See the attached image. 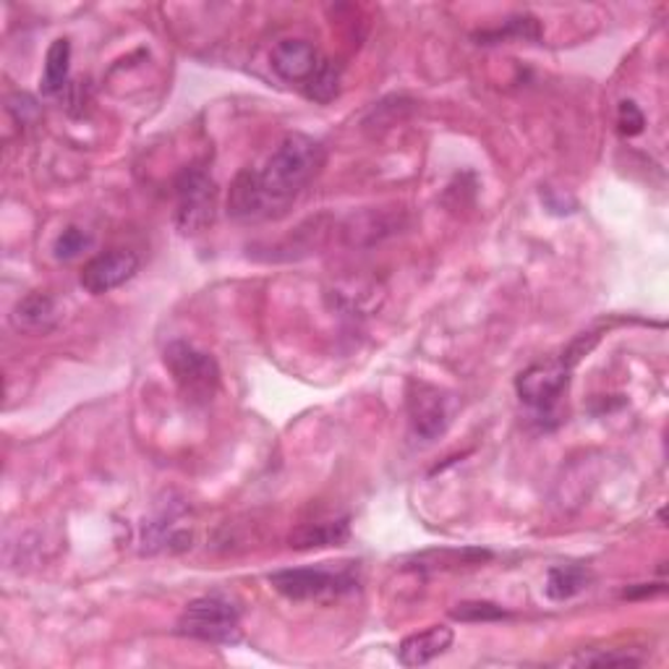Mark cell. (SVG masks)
<instances>
[{
    "instance_id": "cell-19",
    "label": "cell",
    "mask_w": 669,
    "mask_h": 669,
    "mask_svg": "<svg viewBox=\"0 0 669 669\" xmlns=\"http://www.w3.org/2000/svg\"><path fill=\"white\" fill-rule=\"evenodd\" d=\"M539 22L533 16H515L507 19L505 30L497 32H481L479 39H507V37H518V39H539Z\"/></svg>"
},
{
    "instance_id": "cell-17",
    "label": "cell",
    "mask_w": 669,
    "mask_h": 669,
    "mask_svg": "<svg viewBox=\"0 0 669 669\" xmlns=\"http://www.w3.org/2000/svg\"><path fill=\"white\" fill-rule=\"evenodd\" d=\"M453 618L460 622H497L510 618V614L494 601H460L453 610Z\"/></svg>"
},
{
    "instance_id": "cell-9",
    "label": "cell",
    "mask_w": 669,
    "mask_h": 669,
    "mask_svg": "<svg viewBox=\"0 0 669 669\" xmlns=\"http://www.w3.org/2000/svg\"><path fill=\"white\" fill-rule=\"evenodd\" d=\"M322 63L319 52L306 39H283L270 52V66L283 82H304Z\"/></svg>"
},
{
    "instance_id": "cell-1",
    "label": "cell",
    "mask_w": 669,
    "mask_h": 669,
    "mask_svg": "<svg viewBox=\"0 0 669 669\" xmlns=\"http://www.w3.org/2000/svg\"><path fill=\"white\" fill-rule=\"evenodd\" d=\"M325 146L306 133H287L262 167H246L227 193V215L240 223L280 218L322 173Z\"/></svg>"
},
{
    "instance_id": "cell-2",
    "label": "cell",
    "mask_w": 669,
    "mask_h": 669,
    "mask_svg": "<svg viewBox=\"0 0 669 669\" xmlns=\"http://www.w3.org/2000/svg\"><path fill=\"white\" fill-rule=\"evenodd\" d=\"M163 359L186 403L207 406L215 398L220 390V366L210 353L186 340H173Z\"/></svg>"
},
{
    "instance_id": "cell-16",
    "label": "cell",
    "mask_w": 669,
    "mask_h": 669,
    "mask_svg": "<svg viewBox=\"0 0 669 669\" xmlns=\"http://www.w3.org/2000/svg\"><path fill=\"white\" fill-rule=\"evenodd\" d=\"M306 95H309L314 103L327 105L338 97L340 92V66L332 63V60H325L317 66V71L306 79Z\"/></svg>"
},
{
    "instance_id": "cell-4",
    "label": "cell",
    "mask_w": 669,
    "mask_h": 669,
    "mask_svg": "<svg viewBox=\"0 0 669 669\" xmlns=\"http://www.w3.org/2000/svg\"><path fill=\"white\" fill-rule=\"evenodd\" d=\"M218 184L202 167H186L176 180V225L184 236H197L215 223Z\"/></svg>"
},
{
    "instance_id": "cell-11",
    "label": "cell",
    "mask_w": 669,
    "mask_h": 669,
    "mask_svg": "<svg viewBox=\"0 0 669 669\" xmlns=\"http://www.w3.org/2000/svg\"><path fill=\"white\" fill-rule=\"evenodd\" d=\"M58 301L50 293H30V296H24L13 306L11 325L19 332L43 334L58 325Z\"/></svg>"
},
{
    "instance_id": "cell-15",
    "label": "cell",
    "mask_w": 669,
    "mask_h": 669,
    "mask_svg": "<svg viewBox=\"0 0 669 669\" xmlns=\"http://www.w3.org/2000/svg\"><path fill=\"white\" fill-rule=\"evenodd\" d=\"M71 69V43L69 39H56L50 45L48 58H45V73H43V92L45 95H58L63 92L66 82H69Z\"/></svg>"
},
{
    "instance_id": "cell-5",
    "label": "cell",
    "mask_w": 669,
    "mask_h": 669,
    "mask_svg": "<svg viewBox=\"0 0 669 669\" xmlns=\"http://www.w3.org/2000/svg\"><path fill=\"white\" fill-rule=\"evenodd\" d=\"M178 633L204 644H236L240 638V614L223 597L193 599L180 612Z\"/></svg>"
},
{
    "instance_id": "cell-7",
    "label": "cell",
    "mask_w": 669,
    "mask_h": 669,
    "mask_svg": "<svg viewBox=\"0 0 669 669\" xmlns=\"http://www.w3.org/2000/svg\"><path fill=\"white\" fill-rule=\"evenodd\" d=\"M408 419H411V430L416 437L434 443L450 426V400L439 387L413 379L408 385Z\"/></svg>"
},
{
    "instance_id": "cell-8",
    "label": "cell",
    "mask_w": 669,
    "mask_h": 669,
    "mask_svg": "<svg viewBox=\"0 0 669 669\" xmlns=\"http://www.w3.org/2000/svg\"><path fill=\"white\" fill-rule=\"evenodd\" d=\"M139 257L129 249H113L105 254H97L95 259L84 265L82 270V287L92 296H103V293H110L120 287L124 283L139 272Z\"/></svg>"
},
{
    "instance_id": "cell-12",
    "label": "cell",
    "mask_w": 669,
    "mask_h": 669,
    "mask_svg": "<svg viewBox=\"0 0 669 669\" xmlns=\"http://www.w3.org/2000/svg\"><path fill=\"white\" fill-rule=\"evenodd\" d=\"M351 533L348 518L343 520H325V524H306L298 526L291 533V547L293 550H319V547H338L343 544Z\"/></svg>"
},
{
    "instance_id": "cell-18",
    "label": "cell",
    "mask_w": 669,
    "mask_h": 669,
    "mask_svg": "<svg viewBox=\"0 0 669 669\" xmlns=\"http://www.w3.org/2000/svg\"><path fill=\"white\" fill-rule=\"evenodd\" d=\"M92 246V236L84 231V227L69 225L63 233L56 238V244H52V251H56L58 259H63V262H69V259H77L79 254H84Z\"/></svg>"
},
{
    "instance_id": "cell-13",
    "label": "cell",
    "mask_w": 669,
    "mask_h": 669,
    "mask_svg": "<svg viewBox=\"0 0 669 669\" xmlns=\"http://www.w3.org/2000/svg\"><path fill=\"white\" fill-rule=\"evenodd\" d=\"M591 580V573L580 565H558L552 567L550 575H547V586L544 594L552 601H565L573 599L575 594H580Z\"/></svg>"
},
{
    "instance_id": "cell-22",
    "label": "cell",
    "mask_w": 669,
    "mask_h": 669,
    "mask_svg": "<svg viewBox=\"0 0 669 669\" xmlns=\"http://www.w3.org/2000/svg\"><path fill=\"white\" fill-rule=\"evenodd\" d=\"M665 591V586L661 584H654V586H638V588H631V591H625L627 599H635V597H654V594H661Z\"/></svg>"
},
{
    "instance_id": "cell-20",
    "label": "cell",
    "mask_w": 669,
    "mask_h": 669,
    "mask_svg": "<svg viewBox=\"0 0 669 669\" xmlns=\"http://www.w3.org/2000/svg\"><path fill=\"white\" fill-rule=\"evenodd\" d=\"M578 667H638L641 659L631 654H580L573 659Z\"/></svg>"
},
{
    "instance_id": "cell-14",
    "label": "cell",
    "mask_w": 669,
    "mask_h": 669,
    "mask_svg": "<svg viewBox=\"0 0 669 669\" xmlns=\"http://www.w3.org/2000/svg\"><path fill=\"white\" fill-rule=\"evenodd\" d=\"M492 560V552L486 550H434L419 554L416 560V571H455V567H466V565H481V562Z\"/></svg>"
},
{
    "instance_id": "cell-3",
    "label": "cell",
    "mask_w": 669,
    "mask_h": 669,
    "mask_svg": "<svg viewBox=\"0 0 669 669\" xmlns=\"http://www.w3.org/2000/svg\"><path fill=\"white\" fill-rule=\"evenodd\" d=\"M270 584L278 594L293 601H330L356 591L359 578L353 567H293L270 575Z\"/></svg>"
},
{
    "instance_id": "cell-21",
    "label": "cell",
    "mask_w": 669,
    "mask_h": 669,
    "mask_svg": "<svg viewBox=\"0 0 669 669\" xmlns=\"http://www.w3.org/2000/svg\"><path fill=\"white\" fill-rule=\"evenodd\" d=\"M618 126H620L622 137H635V133L644 131L646 118H644V113H641L638 105L631 103V99H625V103H620Z\"/></svg>"
},
{
    "instance_id": "cell-6",
    "label": "cell",
    "mask_w": 669,
    "mask_h": 669,
    "mask_svg": "<svg viewBox=\"0 0 669 669\" xmlns=\"http://www.w3.org/2000/svg\"><path fill=\"white\" fill-rule=\"evenodd\" d=\"M571 366L562 364L560 359L547 361V364H533L518 374L515 390H518V398L526 406H531L533 411L550 413L565 395L567 385H571Z\"/></svg>"
},
{
    "instance_id": "cell-10",
    "label": "cell",
    "mask_w": 669,
    "mask_h": 669,
    "mask_svg": "<svg viewBox=\"0 0 669 669\" xmlns=\"http://www.w3.org/2000/svg\"><path fill=\"white\" fill-rule=\"evenodd\" d=\"M453 631L447 625H432L426 631L413 633L403 638V644L398 646V661L403 667H424L443 657L447 648L453 646Z\"/></svg>"
}]
</instances>
